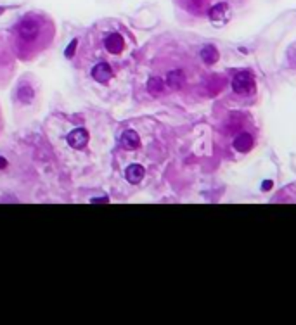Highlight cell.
Wrapping results in <instances>:
<instances>
[{
    "instance_id": "obj_8",
    "label": "cell",
    "mask_w": 296,
    "mask_h": 325,
    "mask_svg": "<svg viewBox=\"0 0 296 325\" xmlns=\"http://www.w3.org/2000/svg\"><path fill=\"white\" fill-rule=\"evenodd\" d=\"M0 166H6V161H4V160H0Z\"/></svg>"
},
{
    "instance_id": "obj_4",
    "label": "cell",
    "mask_w": 296,
    "mask_h": 325,
    "mask_svg": "<svg viewBox=\"0 0 296 325\" xmlns=\"http://www.w3.org/2000/svg\"><path fill=\"white\" fill-rule=\"evenodd\" d=\"M68 144L73 149H82L88 144V132L84 128H76L68 135Z\"/></svg>"
},
{
    "instance_id": "obj_6",
    "label": "cell",
    "mask_w": 296,
    "mask_h": 325,
    "mask_svg": "<svg viewBox=\"0 0 296 325\" xmlns=\"http://www.w3.org/2000/svg\"><path fill=\"white\" fill-rule=\"evenodd\" d=\"M144 175H146V170H144V166H140V164H130L128 168L125 170V178L132 185L140 184Z\"/></svg>"
},
{
    "instance_id": "obj_1",
    "label": "cell",
    "mask_w": 296,
    "mask_h": 325,
    "mask_svg": "<svg viewBox=\"0 0 296 325\" xmlns=\"http://www.w3.org/2000/svg\"><path fill=\"white\" fill-rule=\"evenodd\" d=\"M52 32L50 22L40 16H24L16 28V45L21 58H32L38 50H44L52 38Z\"/></svg>"
},
{
    "instance_id": "obj_7",
    "label": "cell",
    "mask_w": 296,
    "mask_h": 325,
    "mask_svg": "<svg viewBox=\"0 0 296 325\" xmlns=\"http://www.w3.org/2000/svg\"><path fill=\"white\" fill-rule=\"evenodd\" d=\"M122 146L125 147V149H128V150L137 149V147L140 146V140H138V135H137L134 130H126V132H123V135H122Z\"/></svg>"
},
{
    "instance_id": "obj_5",
    "label": "cell",
    "mask_w": 296,
    "mask_h": 325,
    "mask_svg": "<svg viewBox=\"0 0 296 325\" xmlns=\"http://www.w3.org/2000/svg\"><path fill=\"white\" fill-rule=\"evenodd\" d=\"M92 76L94 80L99 83H108L110 78L113 76V70H111V66L108 62H99L92 68Z\"/></svg>"
},
{
    "instance_id": "obj_2",
    "label": "cell",
    "mask_w": 296,
    "mask_h": 325,
    "mask_svg": "<svg viewBox=\"0 0 296 325\" xmlns=\"http://www.w3.org/2000/svg\"><path fill=\"white\" fill-rule=\"evenodd\" d=\"M232 90L242 99H253L256 96V82L250 71H239L232 78Z\"/></svg>"
},
{
    "instance_id": "obj_9",
    "label": "cell",
    "mask_w": 296,
    "mask_h": 325,
    "mask_svg": "<svg viewBox=\"0 0 296 325\" xmlns=\"http://www.w3.org/2000/svg\"><path fill=\"white\" fill-rule=\"evenodd\" d=\"M2 12H4V9H2V7H0V14H2Z\"/></svg>"
},
{
    "instance_id": "obj_3",
    "label": "cell",
    "mask_w": 296,
    "mask_h": 325,
    "mask_svg": "<svg viewBox=\"0 0 296 325\" xmlns=\"http://www.w3.org/2000/svg\"><path fill=\"white\" fill-rule=\"evenodd\" d=\"M104 47L108 48L110 54H120V52L125 50V40L120 33H111L104 40Z\"/></svg>"
}]
</instances>
